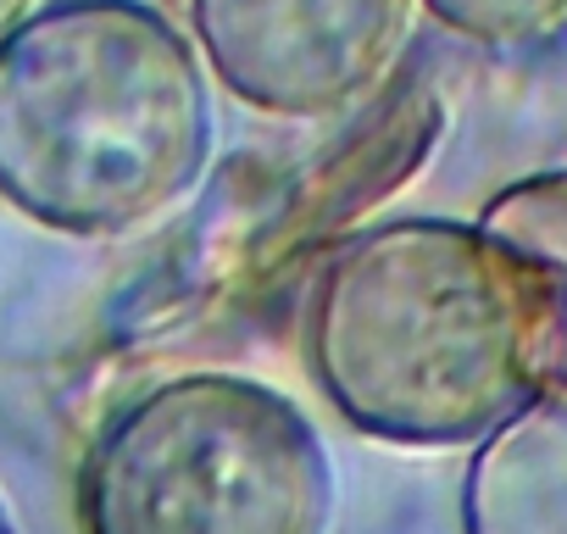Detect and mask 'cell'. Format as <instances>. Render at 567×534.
<instances>
[{"label":"cell","instance_id":"obj_2","mask_svg":"<svg viewBox=\"0 0 567 534\" xmlns=\"http://www.w3.org/2000/svg\"><path fill=\"white\" fill-rule=\"evenodd\" d=\"M212 145V73L151 0H40L0 40V201L51 234L156 228Z\"/></svg>","mask_w":567,"mask_h":534},{"label":"cell","instance_id":"obj_5","mask_svg":"<svg viewBox=\"0 0 567 534\" xmlns=\"http://www.w3.org/2000/svg\"><path fill=\"white\" fill-rule=\"evenodd\" d=\"M445 129H451V106H445L440 84L423 73H401L379 101L362 106V123L307 173L301 201L284 212L290 239L296 245L323 239L340 223H357L368 206L406 189L440 151Z\"/></svg>","mask_w":567,"mask_h":534},{"label":"cell","instance_id":"obj_6","mask_svg":"<svg viewBox=\"0 0 567 534\" xmlns=\"http://www.w3.org/2000/svg\"><path fill=\"white\" fill-rule=\"evenodd\" d=\"M462 534H567V390H534L462 473Z\"/></svg>","mask_w":567,"mask_h":534},{"label":"cell","instance_id":"obj_8","mask_svg":"<svg viewBox=\"0 0 567 534\" xmlns=\"http://www.w3.org/2000/svg\"><path fill=\"white\" fill-rule=\"evenodd\" d=\"M417 7L456 40L484 51L545 45L567 29V0H417Z\"/></svg>","mask_w":567,"mask_h":534},{"label":"cell","instance_id":"obj_1","mask_svg":"<svg viewBox=\"0 0 567 534\" xmlns=\"http://www.w3.org/2000/svg\"><path fill=\"white\" fill-rule=\"evenodd\" d=\"M550 285L478 217H384L323 256L307 373L368 440L451 451L545 384Z\"/></svg>","mask_w":567,"mask_h":534},{"label":"cell","instance_id":"obj_3","mask_svg":"<svg viewBox=\"0 0 567 534\" xmlns=\"http://www.w3.org/2000/svg\"><path fill=\"white\" fill-rule=\"evenodd\" d=\"M340 473L301 401L250 373H173L79 462L84 534H334Z\"/></svg>","mask_w":567,"mask_h":534},{"label":"cell","instance_id":"obj_10","mask_svg":"<svg viewBox=\"0 0 567 534\" xmlns=\"http://www.w3.org/2000/svg\"><path fill=\"white\" fill-rule=\"evenodd\" d=\"M0 534H23V523H18V512H12L7 495H0Z\"/></svg>","mask_w":567,"mask_h":534},{"label":"cell","instance_id":"obj_9","mask_svg":"<svg viewBox=\"0 0 567 534\" xmlns=\"http://www.w3.org/2000/svg\"><path fill=\"white\" fill-rule=\"evenodd\" d=\"M34 7H40V0H0V40H7V34H12V29H18L29 12H34Z\"/></svg>","mask_w":567,"mask_h":534},{"label":"cell","instance_id":"obj_4","mask_svg":"<svg viewBox=\"0 0 567 534\" xmlns=\"http://www.w3.org/2000/svg\"><path fill=\"white\" fill-rule=\"evenodd\" d=\"M212 84L267 123H334L379 101L417 40V0H184Z\"/></svg>","mask_w":567,"mask_h":534},{"label":"cell","instance_id":"obj_7","mask_svg":"<svg viewBox=\"0 0 567 534\" xmlns=\"http://www.w3.org/2000/svg\"><path fill=\"white\" fill-rule=\"evenodd\" d=\"M489 234L517 245L550 285V346H545V384L567 390V167L523 173L495 189L478 212Z\"/></svg>","mask_w":567,"mask_h":534}]
</instances>
